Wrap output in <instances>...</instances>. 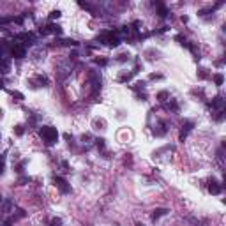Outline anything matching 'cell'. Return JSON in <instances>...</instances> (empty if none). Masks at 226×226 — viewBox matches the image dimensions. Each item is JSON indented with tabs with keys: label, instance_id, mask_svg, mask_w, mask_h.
<instances>
[{
	"label": "cell",
	"instance_id": "21",
	"mask_svg": "<svg viewBox=\"0 0 226 226\" xmlns=\"http://www.w3.org/2000/svg\"><path fill=\"white\" fill-rule=\"evenodd\" d=\"M0 226H4V224H0Z\"/></svg>",
	"mask_w": 226,
	"mask_h": 226
},
{
	"label": "cell",
	"instance_id": "18",
	"mask_svg": "<svg viewBox=\"0 0 226 226\" xmlns=\"http://www.w3.org/2000/svg\"><path fill=\"white\" fill-rule=\"evenodd\" d=\"M97 148H104V140H103V138L97 140Z\"/></svg>",
	"mask_w": 226,
	"mask_h": 226
},
{
	"label": "cell",
	"instance_id": "4",
	"mask_svg": "<svg viewBox=\"0 0 226 226\" xmlns=\"http://www.w3.org/2000/svg\"><path fill=\"white\" fill-rule=\"evenodd\" d=\"M193 127H194V124H193L191 120H184L182 129H180V141H184L185 138H187V134L193 131Z\"/></svg>",
	"mask_w": 226,
	"mask_h": 226
},
{
	"label": "cell",
	"instance_id": "15",
	"mask_svg": "<svg viewBox=\"0 0 226 226\" xmlns=\"http://www.w3.org/2000/svg\"><path fill=\"white\" fill-rule=\"evenodd\" d=\"M14 133L18 134V136H21V134H23V126H16V129H14Z\"/></svg>",
	"mask_w": 226,
	"mask_h": 226
},
{
	"label": "cell",
	"instance_id": "3",
	"mask_svg": "<svg viewBox=\"0 0 226 226\" xmlns=\"http://www.w3.org/2000/svg\"><path fill=\"white\" fill-rule=\"evenodd\" d=\"M16 39L25 41V42H23V46H27V44H34V42H35V35L32 34V32H21V34L16 35Z\"/></svg>",
	"mask_w": 226,
	"mask_h": 226
},
{
	"label": "cell",
	"instance_id": "14",
	"mask_svg": "<svg viewBox=\"0 0 226 226\" xmlns=\"http://www.w3.org/2000/svg\"><path fill=\"white\" fill-rule=\"evenodd\" d=\"M129 58H131V55H129V53H122V55H119V58H117V60H119V62H126V60H129Z\"/></svg>",
	"mask_w": 226,
	"mask_h": 226
},
{
	"label": "cell",
	"instance_id": "12",
	"mask_svg": "<svg viewBox=\"0 0 226 226\" xmlns=\"http://www.w3.org/2000/svg\"><path fill=\"white\" fill-rule=\"evenodd\" d=\"M157 97H159L161 103H164V101H168V99H170V95H168V92H159V95H157Z\"/></svg>",
	"mask_w": 226,
	"mask_h": 226
},
{
	"label": "cell",
	"instance_id": "11",
	"mask_svg": "<svg viewBox=\"0 0 226 226\" xmlns=\"http://www.w3.org/2000/svg\"><path fill=\"white\" fill-rule=\"evenodd\" d=\"M198 78H201V80H207V78H210V74L207 72V69H200V72H198Z\"/></svg>",
	"mask_w": 226,
	"mask_h": 226
},
{
	"label": "cell",
	"instance_id": "9",
	"mask_svg": "<svg viewBox=\"0 0 226 226\" xmlns=\"http://www.w3.org/2000/svg\"><path fill=\"white\" fill-rule=\"evenodd\" d=\"M9 71V60L0 58V72H7Z\"/></svg>",
	"mask_w": 226,
	"mask_h": 226
},
{
	"label": "cell",
	"instance_id": "17",
	"mask_svg": "<svg viewBox=\"0 0 226 226\" xmlns=\"http://www.w3.org/2000/svg\"><path fill=\"white\" fill-rule=\"evenodd\" d=\"M11 95H13V97H16L18 101H21V99H23V95H21L20 92H11Z\"/></svg>",
	"mask_w": 226,
	"mask_h": 226
},
{
	"label": "cell",
	"instance_id": "20",
	"mask_svg": "<svg viewBox=\"0 0 226 226\" xmlns=\"http://www.w3.org/2000/svg\"><path fill=\"white\" fill-rule=\"evenodd\" d=\"M0 88H4V81L2 80H0Z\"/></svg>",
	"mask_w": 226,
	"mask_h": 226
},
{
	"label": "cell",
	"instance_id": "5",
	"mask_svg": "<svg viewBox=\"0 0 226 226\" xmlns=\"http://www.w3.org/2000/svg\"><path fill=\"white\" fill-rule=\"evenodd\" d=\"M53 180H55V184H56V187H58V189H60V193H64V194H65V193H69V191H71V187H69V185H67V182H65V180H64L62 177H55V178H53Z\"/></svg>",
	"mask_w": 226,
	"mask_h": 226
},
{
	"label": "cell",
	"instance_id": "13",
	"mask_svg": "<svg viewBox=\"0 0 226 226\" xmlns=\"http://www.w3.org/2000/svg\"><path fill=\"white\" fill-rule=\"evenodd\" d=\"M212 80L216 81V85H223V74H214Z\"/></svg>",
	"mask_w": 226,
	"mask_h": 226
},
{
	"label": "cell",
	"instance_id": "6",
	"mask_svg": "<svg viewBox=\"0 0 226 226\" xmlns=\"http://www.w3.org/2000/svg\"><path fill=\"white\" fill-rule=\"evenodd\" d=\"M208 191H210L212 194H219V193H221V185H219L217 180L212 178L210 182H208Z\"/></svg>",
	"mask_w": 226,
	"mask_h": 226
},
{
	"label": "cell",
	"instance_id": "7",
	"mask_svg": "<svg viewBox=\"0 0 226 226\" xmlns=\"http://www.w3.org/2000/svg\"><path fill=\"white\" fill-rule=\"evenodd\" d=\"M223 103H224V99L221 97V95H217V97L212 99V103H208V106L210 108H223Z\"/></svg>",
	"mask_w": 226,
	"mask_h": 226
},
{
	"label": "cell",
	"instance_id": "19",
	"mask_svg": "<svg viewBox=\"0 0 226 226\" xmlns=\"http://www.w3.org/2000/svg\"><path fill=\"white\" fill-rule=\"evenodd\" d=\"M58 16H60V13H58V11H55V13L49 14V18H51V20H53V18H58Z\"/></svg>",
	"mask_w": 226,
	"mask_h": 226
},
{
	"label": "cell",
	"instance_id": "8",
	"mask_svg": "<svg viewBox=\"0 0 226 226\" xmlns=\"http://www.w3.org/2000/svg\"><path fill=\"white\" fill-rule=\"evenodd\" d=\"M166 212H168V210H166V208H155V210L152 212V219H154V221H155V219H159V217H161V216H164Z\"/></svg>",
	"mask_w": 226,
	"mask_h": 226
},
{
	"label": "cell",
	"instance_id": "1",
	"mask_svg": "<svg viewBox=\"0 0 226 226\" xmlns=\"http://www.w3.org/2000/svg\"><path fill=\"white\" fill-rule=\"evenodd\" d=\"M39 134H41L42 141H44L46 145H53V143L58 140V133H56L55 127H51V126H42L41 129H39Z\"/></svg>",
	"mask_w": 226,
	"mask_h": 226
},
{
	"label": "cell",
	"instance_id": "2",
	"mask_svg": "<svg viewBox=\"0 0 226 226\" xmlns=\"http://www.w3.org/2000/svg\"><path fill=\"white\" fill-rule=\"evenodd\" d=\"M9 51H11V55H13L14 58H23V56H25V46H23L21 42H14V44H11Z\"/></svg>",
	"mask_w": 226,
	"mask_h": 226
},
{
	"label": "cell",
	"instance_id": "16",
	"mask_svg": "<svg viewBox=\"0 0 226 226\" xmlns=\"http://www.w3.org/2000/svg\"><path fill=\"white\" fill-rule=\"evenodd\" d=\"M60 224H62V219H58V217L51 221V226H60Z\"/></svg>",
	"mask_w": 226,
	"mask_h": 226
},
{
	"label": "cell",
	"instance_id": "10",
	"mask_svg": "<svg viewBox=\"0 0 226 226\" xmlns=\"http://www.w3.org/2000/svg\"><path fill=\"white\" fill-rule=\"evenodd\" d=\"M95 64H97V65H101V67H104V65H108V58H103V56H101V58H95Z\"/></svg>",
	"mask_w": 226,
	"mask_h": 226
}]
</instances>
